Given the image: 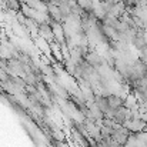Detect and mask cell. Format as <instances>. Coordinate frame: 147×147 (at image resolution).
<instances>
[{
	"instance_id": "cell-1",
	"label": "cell",
	"mask_w": 147,
	"mask_h": 147,
	"mask_svg": "<svg viewBox=\"0 0 147 147\" xmlns=\"http://www.w3.org/2000/svg\"><path fill=\"white\" fill-rule=\"evenodd\" d=\"M37 34L49 43L54 42V36H53V30H51L50 23H40L39 27H37Z\"/></svg>"
}]
</instances>
